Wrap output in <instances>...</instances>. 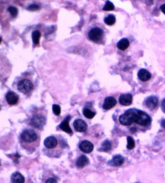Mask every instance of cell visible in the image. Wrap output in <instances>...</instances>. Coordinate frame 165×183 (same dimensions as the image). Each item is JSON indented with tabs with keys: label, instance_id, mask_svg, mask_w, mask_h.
I'll use <instances>...</instances> for the list:
<instances>
[{
	"label": "cell",
	"instance_id": "cell-14",
	"mask_svg": "<svg viewBox=\"0 0 165 183\" xmlns=\"http://www.w3.org/2000/svg\"><path fill=\"white\" fill-rule=\"evenodd\" d=\"M137 76L139 79L142 81H148L151 77V74L148 70L144 69H142L139 70Z\"/></svg>",
	"mask_w": 165,
	"mask_h": 183
},
{
	"label": "cell",
	"instance_id": "cell-27",
	"mask_svg": "<svg viewBox=\"0 0 165 183\" xmlns=\"http://www.w3.org/2000/svg\"><path fill=\"white\" fill-rule=\"evenodd\" d=\"M39 8H40L39 5L37 4H35L30 5L27 7V9L30 11H37L38 9H39Z\"/></svg>",
	"mask_w": 165,
	"mask_h": 183
},
{
	"label": "cell",
	"instance_id": "cell-7",
	"mask_svg": "<svg viewBox=\"0 0 165 183\" xmlns=\"http://www.w3.org/2000/svg\"><path fill=\"white\" fill-rule=\"evenodd\" d=\"M79 147L83 152L89 153L93 151L94 145L90 142L87 140H84L81 142L79 144Z\"/></svg>",
	"mask_w": 165,
	"mask_h": 183
},
{
	"label": "cell",
	"instance_id": "cell-8",
	"mask_svg": "<svg viewBox=\"0 0 165 183\" xmlns=\"http://www.w3.org/2000/svg\"><path fill=\"white\" fill-rule=\"evenodd\" d=\"M75 130L78 132H84L88 128L87 124L81 119L75 120L73 123Z\"/></svg>",
	"mask_w": 165,
	"mask_h": 183
},
{
	"label": "cell",
	"instance_id": "cell-23",
	"mask_svg": "<svg viewBox=\"0 0 165 183\" xmlns=\"http://www.w3.org/2000/svg\"><path fill=\"white\" fill-rule=\"evenodd\" d=\"M114 9V6L113 3L109 1H107L106 2L104 7L103 8V10L104 11H113Z\"/></svg>",
	"mask_w": 165,
	"mask_h": 183
},
{
	"label": "cell",
	"instance_id": "cell-29",
	"mask_svg": "<svg viewBox=\"0 0 165 183\" xmlns=\"http://www.w3.org/2000/svg\"><path fill=\"white\" fill-rule=\"evenodd\" d=\"M161 108L162 111L165 113V98L163 100L162 102L161 103Z\"/></svg>",
	"mask_w": 165,
	"mask_h": 183
},
{
	"label": "cell",
	"instance_id": "cell-28",
	"mask_svg": "<svg viewBox=\"0 0 165 183\" xmlns=\"http://www.w3.org/2000/svg\"><path fill=\"white\" fill-rule=\"evenodd\" d=\"M45 183H58V182L55 178L51 177V178H48L46 181Z\"/></svg>",
	"mask_w": 165,
	"mask_h": 183
},
{
	"label": "cell",
	"instance_id": "cell-1",
	"mask_svg": "<svg viewBox=\"0 0 165 183\" xmlns=\"http://www.w3.org/2000/svg\"><path fill=\"white\" fill-rule=\"evenodd\" d=\"M44 154L50 158H60L69 147L67 141L61 135L47 137L44 140Z\"/></svg>",
	"mask_w": 165,
	"mask_h": 183
},
{
	"label": "cell",
	"instance_id": "cell-17",
	"mask_svg": "<svg viewBox=\"0 0 165 183\" xmlns=\"http://www.w3.org/2000/svg\"><path fill=\"white\" fill-rule=\"evenodd\" d=\"M11 182L12 183H24L25 178L20 173L16 172L11 176Z\"/></svg>",
	"mask_w": 165,
	"mask_h": 183
},
{
	"label": "cell",
	"instance_id": "cell-13",
	"mask_svg": "<svg viewBox=\"0 0 165 183\" xmlns=\"http://www.w3.org/2000/svg\"><path fill=\"white\" fill-rule=\"evenodd\" d=\"M117 104V100L114 97L112 96H108L105 99L103 108L105 110H110L113 108Z\"/></svg>",
	"mask_w": 165,
	"mask_h": 183
},
{
	"label": "cell",
	"instance_id": "cell-32",
	"mask_svg": "<svg viewBox=\"0 0 165 183\" xmlns=\"http://www.w3.org/2000/svg\"></svg>",
	"mask_w": 165,
	"mask_h": 183
},
{
	"label": "cell",
	"instance_id": "cell-20",
	"mask_svg": "<svg viewBox=\"0 0 165 183\" xmlns=\"http://www.w3.org/2000/svg\"><path fill=\"white\" fill-rule=\"evenodd\" d=\"M40 37H41V33L39 31L35 30L33 31L32 33V39L33 42L35 45H37L39 44Z\"/></svg>",
	"mask_w": 165,
	"mask_h": 183
},
{
	"label": "cell",
	"instance_id": "cell-15",
	"mask_svg": "<svg viewBox=\"0 0 165 183\" xmlns=\"http://www.w3.org/2000/svg\"><path fill=\"white\" fill-rule=\"evenodd\" d=\"M90 163L89 158L85 155H81L76 161V167L79 168H82L87 166Z\"/></svg>",
	"mask_w": 165,
	"mask_h": 183
},
{
	"label": "cell",
	"instance_id": "cell-6",
	"mask_svg": "<svg viewBox=\"0 0 165 183\" xmlns=\"http://www.w3.org/2000/svg\"><path fill=\"white\" fill-rule=\"evenodd\" d=\"M103 30L99 27H94L91 29L88 32V36L90 40L94 42L100 41L103 35Z\"/></svg>",
	"mask_w": 165,
	"mask_h": 183
},
{
	"label": "cell",
	"instance_id": "cell-31",
	"mask_svg": "<svg viewBox=\"0 0 165 183\" xmlns=\"http://www.w3.org/2000/svg\"><path fill=\"white\" fill-rule=\"evenodd\" d=\"M161 126L165 129V120H163L161 121Z\"/></svg>",
	"mask_w": 165,
	"mask_h": 183
},
{
	"label": "cell",
	"instance_id": "cell-26",
	"mask_svg": "<svg viewBox=\"0 0 165 183\" xmlns=\"http://www.w3.org/2000/svg\"><path fill=\"white\" fill-rule=\"evenodd\" d=\"M52 109H53L54 114H55V115H60V114L61 113V108L59 105L53 104L52 106Z\"/></svg>",
	"mask_w": 165,
	"mask_h": 183
},
{
	"label": "cell",
	"instance_id": "cell-25",
	"mask_svg": "<svg viewBox=\"0 0 165 183\" xmlns=\"http://www.w3.org/2000/svg\"><path fill=\"white\" fill-rule=\"evenodd\" d=\"M8 11L13 17H16L18 15V9L16 7L10 6L8 8Z\"/></svg>",
	"mask_w": 165,
	"mask_h": 183
},
{
	"label": "cell",
	"instance_id": "cell-5",
	"mask_svg": "<svg viewBox=\"0 0 165 183\" xmlns=\"http://www.w3.org/2000/svg\"><path fill=\"white\" fill-rule=\"evenodd\" d=\"M17 87L19 92L24 94L30 93L34 89V85L32 81L26 78L20 80L17 84Z\"/></svg>",
	"mask_w": 165,
	"mask_h": 183
},
{
	"label": "cell",
	"instance_id": "cell-10",
	"mask_svg": "<svg viewBox=\"0 0 165 183\" xmlns=\"http://www.w3.org/2000/svg\"><path fill=\"white\" fill-rule=\"evenodd\" d=\"M145 105L150 110L155 109L158 104V98L155 96H151L145 100Z\"/></svg>",
	"mask_w": 165,
	"mask_h": 183
},
{
	"label": "cell",
	"instance_id": "cell-24",
	"mask_svg": "<svg viewBox=\"0 0 165 183\" xmlns=\"http://www.w3.org/2000/svg\"><path fill=\"white\" fill-rule=\"evenodd\" d=\"M127 141H128V145H127V149L129 150L132 149L135 147V142L133 138L131 136H128L127 137Z\"/></svg>",
	"mask_w": 165,
	"mask_h": 183
},
{
	"label": "cell",
	"instance_id": "cell-3",
	"mask_svg": "<svg viewBox=\"0 0 165 183\" xmlns=\"http://www.w3.org/2000/svg\"><path fill=\"white\" fill-rule=\"evenodd\" d=\"M19 141L21 147L31 154L40 146V134L36 129H24L19 137Z\"/></svg>",
	"mask_w": 165,
	"mask_h": 183
},
{
	"label": "cell",
	"instance_id": "cell-4",
	"mask_svg": "<svg viewBox=\"0 0 165 183\" xmlns=\"http://www.w3.org/2000/svg\"><path fill=\"white\" fill-rule=\"evenodd\" d=\"M27 122L28 125L33 129L42 130L46 124V116L41 112L34 113L29 118Z\"/></svg>",
	"mask_w": 165,
	"mask_h": 183
},
{
	"label": "cell",
	"instance_id": "cell-9",
	"mask_svg": "<svg viewBox=\"0 0 165 183\" xmlns=\"http://www.w3.org/2000/svg\"><path fill=\"white\" fill-rule=\"evenodd\" d=\"M71 119V116L69 115L67 116L59 126V127L61 130L68 134H72V131L69 125V122Z\"/></svg>",
	"mask_w": 165,
	"mask_h": 183
},
{
	"label": "cell",
	"instance_id": "cell-16",
	"mask_svg": "<svg viewBox=\"0 0 165 183\" xmlns=\"http://www.w3.org/2000/svg\"><path fill=\"white\" fill-rule=\"evenodd\" d=\"M125 162V159L122 156L120 155H115L113 159L110 161L109 163L111 166L119 167L123 164Z\"/></svg>",
	"mask_w": 165,
	"mask_h": 183
},
{
	"label": "cell",
	"instance_id": "cell-11",
	"mask_svg": "<svg viewBox=\"0 0 165 183\" xmlns=\"http://www.w3.org/2000/svg\"><path fill=\"white\" fill-rule=\"evenodd\" d=\"M5 99L8 103L10 105L16 104L19 101V96L13 92H9L5 95Z\"/></svg>",
	"mask_w": 165,
	"mask_h": 183
},
{
	"label": "cell",
	"instance_id": "cell-30",
	"mask_svg": "<svg viewBox=\"0 0 165 183\" xmlns=\"http://www.w3.org/2000/svg\"><path fill=\"white\" fill-rule=\"evenodd\" d=\"M160 8L162 12L165 15V3L164 4H163L162 5H161L160 6Z\"/></svg>",
	"mask_w": 165,
	"mask_h": 183
},
{
	"label": "cell",
	"instance_id": "cell-22",
	"mask_svg": "<svg viewBox=\"0 0 165 183\" xmlns=\"http://www.w3.org/2000/svg\"><path fill=\"white\" fill-rule=\"evenodd\" d=\"M116 17L114 15L110 14L104 19V22L108 25H112L116 23Z\"/></svg>",
	"mask_w": 165,
	"mask_h": 183
},
{
	"label": "cell",
	"instance_id": "cell-21",
	"mask_svg": "<svg viewBox=\"0 0 165 183\" xmlns=\"http://www.w3.org/2000/svg\"><path fill=\"white\" fill-rule=\"evenodd\" d=\"M83 114L86 118H87L88 119H91L95 117V116L96 115V112L92 111L91 110L88 108H84V109H83Z\"/></svg>",
	"mask_w": 165,
	"mask_h": 183
},
{
	"label": "cell",
	"instance_id": "cell-18",
	"mask_svg": "<svg viewBox=\"0 0 165 183\" xmlns=\"http://www.w3.org/2000/svg\"><path fill=\"white\" fill-rule=\"evenodd\" d=\"M129 40L125 38L121 39L117 44L118 48L121 51L125 50L129 47Z\"/></svg>",
	"mask_w": 165,
	"mask_h": 183
},
{
	"label": "cell",
	"instance_id": "cell-2",
	"mask_svg": "<svg viewBox=\"0 0 165 183\" xmlns=\"http://www.w3.org/2000/svg\"><path fill=\"white\" fill-rule=\"evenodd\" d=\"M151 118L144 112L136 109H130L120 116L119 121L123 126H129L133 123L146 126L151 123Z\"/></svg>",
	"mask_w": 165,
	"mask_h": 183
},
{
	"label": "cell",
	"instance_id": "cell-12",
	"mask_svg": "<svg viewBox=\"0 0 165 183\" xmlns=\"http://www.w3.org/2000/svg\"><path fill=\"white\" fill-rule=\"evenodd\" d=\"M119 102L123 106H129L132 102V96L130 93L122 94L119 97Z\"/></svg>",
	"mask_w": 165,
	"mask_h": 183
},
{
	"label": "cell",
	"instance_id": "cell-19",
	"mask_svg": "<svg viewBox=\"0 0 165 183\" xmlns=\"http://www.w3.org/2000/svg\"><path fill=\"white\" fill-rule=\"evenodd\" d=\"M111 149H112L111 142L108 140H106L103 142L101 145V147L100 148L99 150L104 151V152H109L110 151Z\"/></svg>",
	"mask_w": 165,
	"mask_h": 183
}]
</instances>
